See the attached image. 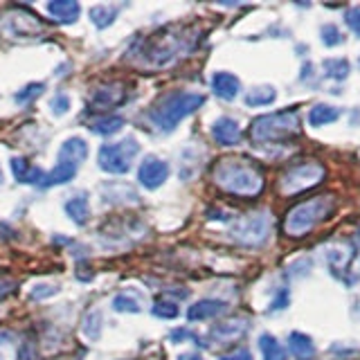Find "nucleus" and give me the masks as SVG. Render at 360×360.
I'll return each instance as SVG.
<instances>
[{
  "mask_svg": "<svg viewBox=\"0 0 360 360\" xmlns=\"http://www.w3.org/2000/svg\"><path fill=\"white\" fill-rule=\"evenodd\" d=\"M11 338L14 335H11L9 331H0V342H7V340H11Z\"/></svg>",
  "mask_w": 360,
  "mask_h": 360,
  "instance_id": "obj_42",
  "label": "nucleus"
},
{
  "mask_svg": "<svg viewBox=\"0 0 360 360\" xmlns=\"http://www.w3.org/2000/svg\"><path fill=\"white\" fill-rule=\"evenodd\" d=\"M270 230H273V219H270L268 212L262 210L241 217L234 223L230 234L236 243H241L245 248H262L268 241Z\"/></svg>",
  "mask_w": 360,
  "mask_h": 360,
  "instance_id": "obj_8",
  "label": "nucleus"
},
{
  "mask_svg": "<svg viewBox=\"0 0 360 360\" xmlns=\"http://www.w3.org/2000/svg\"><path fill=\"white\" fill-rule=\"evenodd\" d=\"M345 22H347V27L360 39V5L358 7H349L345 11Z\"/></svg>",
  "mask_w": 360,
  "mask_h": 360,
  "instance_id": "obj_37",
  "label": "nucleus"
},
{
  "mask_svg": "<svg viewBox=\"0 0 360 360\" xmlns=\"http://www.w3.org/2000/svg\"><path fill=\"white\" fill-rule=\"evenodd\" d=\"M275 99H277V90L273 86H257V88H250L245 93V97H243L245 106H250V108L270 106Z\"/></svg>",
  "mask_w": 360,
  "mask_h": 360,
  "instance_id": "obj_24",
  "label": "nucleus"
},
{
  "mask_svg": "<svg viewBox=\"0 0 360 360\" xmlns=\"http://www.w3.org/2000/svg\"><path fill=\"white\" fill-rule=\"evenodd\" d=\"M219 360H255V358H252L250 349H248V347H239V349H234V352L221 356Z\"/></svg>",
  "mask_w": 360,
  "mask_h": 360,
  "instance_id": "obj_39",
  "label": "nucleus"
},
{
  "mask_svg": "<svg viewBox=\"0 0 360 360\" xmlns=\"http://www.w3.org/2000/svg\"><path fill=\"white\" fill-rule=\"evenodd\" d=\"M320 39L326 48H335V45H342L345 43V34L340 32V27L333 25V22H326L320 30Z\"/></svg>",
  "mask_w": 360,
  "mask_h": 360,
  "instance_id": "obj_31",
  "label": "nucleus"
},
{
  "mask_svg": "<svg viewBox=\"0 0 360 360\" xmlns=\"http://www.w3.org/2000/svg\"><path fill=\"white\" fill-rule=\"evenodd\" d=\"M101 198L112 205H122V202H138L140 196L135 194V189L124 183H108L101 187Z\"/></svg>",
  "mask_w": 360,
  "mask_h": 360,
  "instance_id": "obj_19",
  "label": "nucleus"
},
{
  "mask_svg": "<svg viewBox=\"0 0 360 360\" xmlns=\"http://www.w3.org/2000/svg\"><path fill=\"white\" fill-rule=\"evenodd\" d=\"M333 210H335V198L329 194L302 200L295 207L288 210L286 219H284V232L288 236H304L307 232H311L320 221H324L326 217H329Z\"/></svg>",
  "mask_w": 360,
  "mask_h": 360,
  "instance_id": "obj_5",
  "label": "nucleus"
},
{
  "mask_svg": "<svg viewBox=\"0 0 360 360\" xmlns=\"http://www.w3.org/2000/svg\"><path fill=\"white\" fill-rule=\"evenodd\" d=\"M0 185H3V169H0Z\"/></svg>",
  "mask_w": 360,
  "mask_h": 360,
  "instance_id": "obj_44",
  "label": "nucleus"
},
{
  "mask_svg": "<svg viewBox=\"0 0 360 360\" xmlns=\"http://www.w3.org/2000/svg\"><path fill=\"white\" fill-rule=\"evenodd\" d=\"M5 30L7 34H11V37H16V39H22V37L27 39V37H39V34H43L41 20L22 9H16L5 16Z\"/></svg>",
  "mask_w": 360,
  "mask_h": 360,
  "instance_id": "obj_10",
  "label": "nucleus"
},
{
  "mask_svg": "<svg viewBox=\"0 0 360 360\" xmlns=\"http://www.w3.org/2000/svg\"><path fill=\"white\" fill-rule=\"evenodd\" d=\"M65 214L77 225H86L90 221V202L86 191H79V194L70 196V200L65 202Z\"/></svg>",
  "mask_w": 360,
  "mask_h": 360,
  "instance_id": "obj_20",
  "label": "nucleus"
},
{
  "mask_svg": "<svg viewBox=\"0 0 360 360\" xmlns=\"http://www.w3.org/2000/svg\"><path fill=\"white\" fill-rule=\"evenodd\" d=\"M169 178V165L162 160V158H155V155H146L140 169H138V180L144 189H158L167 183Z\"/></svg>",
  "mask_w": 360,
  "mask_h": 360,
  "instance_id": "obj_9",
  "label": "nucleus"
},
{
  "mask_svg": "<svg viewBox=\"0 0 360 360\" xmlns=\"http://www.w3.org/2000/svg\"><path fill=\"white\" fill-rule=\"evenodd\" d=\"M124 99V90L120 84H108V86H101L93 93V104L101 106V108H110V106H117L120 101Z\"/></svg>",
  "mask_w": 360,
  "mask_h": 360,
  "instance_id": "obj_23",
  "label": "nucleus"
},
{
  "mask_svg": "<svg viewBox=\"0 0 360 360\" xmlns=\"http://www.w3.org/2000/svg\"><path fill=\"white\" fill-rule=\"evenodd\" d=\"M110 307H112V311H117V313H140L142 311L140 302L135 297H131V295H127V292H120V295L112 297Z\"/></svg>",
  "mask_w": 360,
  "mask_h": 360,
  "instance_id": "obj_29",
  "label": "nucleus"
},
{
  "mask_svg": "<svg viewBox=\"0 0 360 360\" xmlns=\"http://www.w3.org/2000/svg\"><path fill=\"white\" fill-rule=\"evenodd\" d=\"M212 138L221 146H236L241 142V127L239 122L223 115L212 124Z\"/></svg>",
  "mask_w": 360,
  "mask_h": 360,
  "instance_id": "obj_13",
  "label": "nucleus"
},
{
  "mask_svg": "<svg viewBox=\"0 0 360 360\" xmlns=\"http://www.w3.org/2000/svg\"><path fill=\"white\" fill-rule=\"evenodd\" d=\"M326 172L320 162L315 160H302L284 169V174L279 178V191L284 196H295L300 191H307L315 185H320L324 180Z\"/></svg>",
  "mask_w": 360,
  "mask_h": 360,
  "instance_id": "obj_6",
  "label": "nucleus"
},
{
  "mask_svg": "<svg viewBox=\"0 0 360 360\" xmlns=\"http://www.w3.org/2000/svg\"><path fill=\"white\" fill-rule=\"evenodd\" d=\"M50 110H52V115H56V117L65 115V112L70 110V97H68L65 93H56L50 99Z\"/></svg>",
  "mask_w": 360,
  "mask_h": 360,
  "instance_id": "obj_34",
  "label": "nucleus"
},
{
  "mask_svg": "<svg viewBox=\"0 0 360 360\" xmlns=\"http://www.w3.org/2000/svg\"><path fill=\"white\" fill-rule=\"evenodd\" d=\"M288 352L292 354L295 360H313L315 358V342L311 340V335L302 331H290L288 335Z\"/></svg>",
  "mask_w": 360,
  "mask_h": 360,
  "instance_id": "obj_17",
  "label": "nucleus"
},
{
  "mask_svg": "<svg viewBox=\"0 0 360 360\" xmlns=\"http://www.w3.org/2000/svg\"><path fill=\"white\" fill-rule=\"evenodd\" d=\"M138 153H140L138 140L124 138L120 142H110V144L101 146L99 155H97V165L101 172H106L110 176H124L131 172V165Z\"/></svg>",
  "mask_w": 360,
  "mask_h": 360,
  "instance_id": "obj_7",
  "label": "nucleus"
},
{
  "mask_svg": "<svg viewBox=\"0 0 360 360\" xmlns=\"http://www.w3.org/2000/svg\"><path fill=\"white\" fill-rule=\"evenodd\" d=\"M43 90H45V84H27L20 93H16V104H22V106L30 104V101L43 95Z\"/></svg>",
  "mask_w": 360,
  "mask_h": 360,
  "instance_id": "obj_33",
  "label": "nucleus"
},
{
  "mask_svg": "<svg viewBox=\"0 0 360 360\" xmlns=\"http://www.w3.org/2000/svg\"><path fill=\"white\" fill-rule=\"evenodd\" d=\"M169 340H172L174 345H180V342L189 340V342H194V345H198V347H210L207 342H202L200 338H198L196 333H191L189 329H176V331H172V335H169Z\"/></svg>",
  "mask_w": 360,
  "mask_h": 360,
  "instance_id": "obj_35",
  "label": "nucleus"
},
{
  "mask_svg": "<svg viewBox=\"0 0 360 360\" xmlns=\"http://www.w3.org/2000/svg\"><path fill=\"white\" fill-rule=\"evenodd\" d=\"M11 172H14L16 180L22 185H43L45 183L43 169L30 165L25 158H11Z\"/></svg>",
  "mask_w": 360,
  "mask_h": 360,
  "instance_id": "obj_15",
  "label": "nucleus"
},
{
  "mask_svg": "<svg viewBox=\"0 0 360 360\" xmlns=\"http://www.w3.org/2000/svg\"><path fill=\"white\" fill-rule=\"evenodd\" d=\"M288 302H290V292H288V288L286 286H279L277 288V292H275V297H273V302H270V313H275V311H284L286 307H288Z\"/></svg>",
  "mask_w": 360,
  "mask_h": 360,
  "instance_id": "obj_36",
  "label": "nucleus"
},
{
  "mask_svg": "<svg viewBox=\"0 0 360 360\" xmlns=\"http://www.w3.org/2000/svg\"><path fill=\"white\" fill-rule=\"evenodd\" d=\"M59 292V288L56 286H50V284H39V286H34L32 292H30V297L32 300H45V297H52Z\"/></svg>",
  "mask_w": 360,
  "mask_h": 360,
  "instance_id": "obj_38",
  "label": "nucleus"
},
{
  "mask_svg": "<svg viewBox=\"0 0 360 360\" xmlns=\"http://www.w3.org/2000/svg\"><path fill=\"white\" fill-rule=\"evenodd\" d=\"M124 117L120 115H106V117H97L93 120V124H90V131H93L95 135H115L124 129Z\"/></svg>",
  "mask_w": 360,
  "mask_h": 360,
  "instance_id": "obj_26",
  "label": "nucleus"
},
{
  "mask_svg": "<svg viewBox=\"0 0 360 360\" xmlns=\"http://www.w3.org/2000/svg\"><path fill=\"white\" fill-rule=\"evenodd\" d=\"M207 219H212V221H230V214H223V212H217V210H210V212H207Z\"/></svg>",
  "mask_w": 360,
  "mask_h": 360,
  "instance_id": "obj_40",
  "label": "nucleus"
},
{
  "mask_svg": "<svg viewBox=\"0 0 360 360\" xmlns=\"http://www.w3.org/2000/svg\"><path fill=\"white\" fill-rule=\"evenodd\" d=\"M358 68H360V59H358Z\"/></svg>",
  "mask_w": 360,
  "mask_h": 360,
  "instance_id": "obj_45",
  "label": "nucleus"
},
{
  "mask_svg": "<svg viewBox=\"0 0 360 360\" xmlns=\"http://www.w3.org/2000/svg\"><path fill=\"white\" fill-rule=\"evenodd\" d=\"M77 165L72 162H65V160H56L54 169L50 174H45V183L43 187H56V185H65L77 176Z\"/></svg>",
  "mask_w": 360,
  "mask_h": 360,
  "instance_id": "obj_21",
  "label": "nucleus"
},
{
  "mask_svg": "<svg viewBox=\"0 0 360 360\" xmlns=\"http://www.w3.org/2000/svg\"><path fill=\"white\" fill-rule=\"evenodd\" d=\"M202 104H205V95L174 90V93H167L155 101L153 108L149 110V120L158 131L172 133L180 122L189 117L191 112H196Z\"/></svg>",
  "mask_w": 360,
  "mask_h": 360,
  "instance_id": "obj_2",
  "label": "nucleus"
},
{
  "mask_svg": "<svg viewBox=\"0 0 360 360\" xmlns=\"http://www.w3.org/2000/svg\"><path fill=\"white\" fill-rule=\"evenodd\" d=\"M151 313L155 315V318H160V320H176L180 309H178V304L172 302V300H158L151 307Z\"/></svg>",
  "mask_w": 360,
  "mask_h": 360,
  "instance_id": "obj_30",
  "label": "nucleus"
},
{
  "mask_svg": "<svg viewBox=\"0 0 360 360\" xmlns=\"http://www.w3.org/2000/svg\"><path fill=\"white\" fill-rule=\"evenodd\" d=\"M194 43H196V37H191L189 32L165 30V32L153 34V37L146 41L142 56L149 65L162 68V65L174 63L183 54L194 50Z\"/></svg>",
  "mask_w": 360,
  "mask_h": 360,
  "instance_id": "obj_4",
  "label": "nucleus"
},
{
  "mask_svg": "<svg viewBox=\"0 0 360 360\" xmlns=\"http://www.w3.org/2000/svg\"><path fill=\"white\" fill-rule=\"evenodd\" d=\"M259 349H262L264 360H286V349L273 333H262L259 335Z\"/></svg>",
  "mask_w": 360,
  "mask_h": 360,
  "instance_id": "obj_25",
  "label": "nucleus"
},
{
  "mask_svg": "<svg viewBox=\"0 0 360 360\" xmlns=\"http://www.w3.org/2000/svg\"><path fill=\"white\" fill-rule=\"evenodd\" d=\"M88 158V144L84 138H68L61 149H59V155H56V160H65V162H72V165H82Z\"/></svg>",
  "mask_w": 360,
  "mask_h": 360,
  "instance_id": "obj_18",
  "label": "nucleus"
},
{
  "mask_svg": "<svg viewBox=\"0 0 360 360\" xmlns=\"http://www.w3.org/2000/svg\"><path fill=\"white\" fill-rule=\"evenodd\" d=\"M356 239H358V243H360V228H358V232H356Z\"/></svg>",
  "mask_w": 360,
  "mask_h": 360,
  "instance_id": "obj_43",
  "label": "nucleus"
},
{
  "mask_svg": "<svg viewBox=\"0 0 360 360\" xmlns=\"http://www.w3.org/2000/svg\"><path fill=\"white\" fill-rule=\"evenodd\" d=\"M248 331H250V320L234 318L230 322L214 324L210 329V333H207V340L217 342V345H230L234 340H239V338H243Z\"/></svg>",
  "mask_w": 360,
  "mask_h": 360,
  "instance_id": "obj_11",
  "label": "nucleus"
},
{
  "mask_svg": "<svg viewBox=\"0 0 360 360\" xmlns=\"http://www.w3.org/2000/svg\"><path fill=\"white\" fill-rule=\"evenodd\" d=\"M230 309L228 302L217 300V297H205V300H198L194 302L191 307L187 309V320L189 322H205V320H214L223 315L225 311Z\"/></svg>",
  "mask_w": 360,
  "mask_h": 360,
  "instance_id": "obj_12",
  "label": "nucleus"
},
{
  "mask_svg": "<svg viewBox=\"0 0 360 360\" xmlns=\"http://www.w3.org/2000/svg\"><path fill=\"white\" fill-rule=\"evenodd\" d=\"M342 117V110L335 108V106H329V104H315L311 110H309V124L311 127H326V124H333Z\"/></svg>",
  "mask_w": 360,
  "mask_h": 360,
  "instance_id": "obj_22",
  "label": "nucleus"
},
{
  "mask_svg": "<svg viewBox=\"0 0 360 360\" xmlns=\"http://www.w3.org/2000/svg\"><path fill=\"white\" fill-rule=\"evenodd\" d=\"M214 183L234 196L252 198L264 191V174L245 158H223L214 165Z\"/></svg>",
  "mask_w": 360,
  "mask_h": 360,
  "instance_id": "obj_1",
  "label": "nucleus"
},
{
  "mask_svg": "<svg viewBox=\"0 0 360 360\" xmlns=\"http://www.w3.org/2000/svg\"><path fill=\"white\" fill-rule=\"evenodd\" d=\"M84 335L88 340H99V335H101V313L99 311H90L84 318Z\"/></svg>",
  "mask_w": 360,
  "mask_h": 360,
  "instance_id": "obj_32",
  "label": "nucleus"
},
{
  "mask_svg": "<svg viewBox=\"0 0 360 360\" xmlns=\"http://www.w3.org/2000/svg\"><path fill=\"white\" fill-rule=\"evenodd\" d=\"M45 9L61 25H70L82 14V5L75 3V0H52V3L45 5Z\"/></svg>",
  "mask_w": 360,
  "mask_h": 360,
  "instance_id": "obj_16",
  "label": "nucleus"
},
{
  "mask_svg": "<svg viewBox=\"0 0 360 360\" xmlns=\"http://www.w3.org/2000/svg\"><path fill=\"white\" fill-rule=\"evenodd\" d=\"M212 93L223 101H234L241 95V82L232 72H214L212 75Z\"/></svg>",
  "mask_w": 360,
  "mask_h": 360,
  "instance_id": "obj_14",
  "label": "nucleus"
},
{
  "mask_svg": "<svg viewBox=\"0 0 360 360\" xmlns=\"http://www.w3.org/2000/svg\"><path fill=\"white\" fill-rule=\"evenodd\" d=\"M178 360H205L200 354H194V352H187V354H180Z\"/></svg>",
  "mask_w": 360,
  "mask_h": 360,
  "instance_id": "obj_41",
  "label": "nucleus"
},
{
  "mask_svg": "<svg viewBox=\"0 0 360 360\" xmlns=\"http://www.w3.org/2000/svg\"><path fill=\"white\" fill-rule=\"evenodd\" d=\"M115 16H117V9L110 7V5H95V7H90V20H93V25L99 27V30H106L108 25H112Z\"/></svg>",
  "mask_w": 360,
  "mask_h": 360,
  "instance_id": "obj_28",
  "label": "nucleus"
},
{
  "mask_svg": "<svg viewBox=\"0 0 360 360\" xmlns=\"http://www.w3.org/2000/svg\"><path fill=\"white\" fill-rule=\"evenodd\" d=\"M302 131V115L297 108H286L277 112H268L252 122L250 138L257 144H281L295 138Z\"/></svg>",
  "mask_w": 360,
  "mask_h": 360,
  "instance_id": "obj_3",
  "label": "nucleus"
},
{
  "mask_svg": "<svg viewBox=\"0 0 360 360\" xmlns=\"http://www.w3.org/2000/svg\"><path fill=\"white\" fill-rule=\"evenodd\" d=\"M322 70L326 77L333 79V82H345L349 72H352V65H349V61L342 59V56H338V59H326L322 63Z\"/></svg>",
  "mask_w": 360,
  "mask_h": 360,
  "instance_id": "obj_27",
  "label": "nucleus"
}]
</instances>
